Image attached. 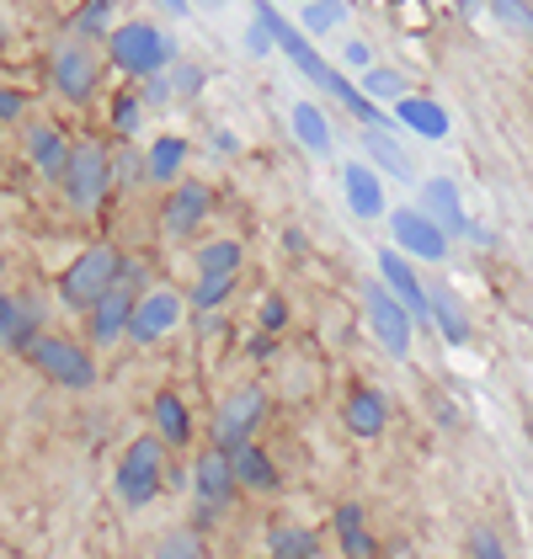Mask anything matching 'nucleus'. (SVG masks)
Wrapping results in <instances>:
<instances>
[{"label":"nucleus","instance_id":"41","mask_svg":"<svg viewBox=\"0 0 533 559\" xmlns=\"http://www.w3.org/2000/svg\"><path fill=\"white\" fill-rule=\"evenodd\" d=\"M470 555L475 559H507V549H501V538H496L490 527H475V533H470Z\"/></svg>","mask_w":533,"mask_h":559},{"label":"nucleus","instance_id":"34","mask_svg":"<svg viewBox=\"0 0 533 559\" xmlns=\"http://www.w3.org/2000/svg\"><path fill=\"white\" fill-rule=\"evenodd\" d=\"M107 123H112L118 139H133L139 123H144V96H139V91H118V96H112V107H107Z\"/></svg>","mask_w":533,"mask_h":559},{"label":"nucleus","instance_id":"40","mask_svg":"<svg viewBox=\"0 0 533 559\" xmlns=\"http://www.w3.org/2000/svg\"><path fill=\"white\" fill-rule=\"evenodd\" d=\"M27 107H33V96L22 86H0V123H22Z\"/></svg>","mask_w":533,"mask_h":559},{"label":"nucleus","instance_id":"19","mask_svg":"<svg viewBox=\"0 0 533 559\" xmlns=\"http://www.w3.org/2000/svg\"><path fill=\"white\" fill-rule=\"evenodd\" d=\"M342 427L353 431V437H384V427H390V400H384V389L374 384H353L347 394H342Z\"/></svg>","mask_w":533,"mask_h":559},{"label":"nucleus","instance_id":"42","mask_svg":"<svg viewBox=\"0 0 533 559\" xmlns=\"http://www.w3.org/2000/svg\"><path fill=\"white\" fill-rule=\"evenodd\" d=\"M272 33H266V22H257V16H251V33H246V53H251V59H266V53H272Z\"/></svg>","mask_w":533,"mask_h":559},{"label":"nucleus","instance_id":"30","mask_svg":"<svg viewBox=\"0 0 533 559\" xmlns=\"http://www.w3.org/2000/svg\"><path fill=\"white\" fill-rule=\"evenodd\" d=\"M427 294H433V325L443 331V342L448 346H464V342H470V309L453 299L448 288H427Z\"/></svg>","mask_w":533,"mask_h":559},{"label":"nucleus","instance_id":"12","mask_svg":"<svg viewBox=\"0 0 533 559\" xmlns=\"http://www.w3.org/2000/svg\"><path fill=\"white\" fill-rule=\"evenodd\" d=\"M181 314H187V294H177V288H144L139 304H133L129 342L133 346H161L166 336H177Z\"/></svg>","mask_w":533,"mask_h":559},{"label":"nucleus","instance_id":"28","mask_svg":"<svg viewBox=\"0 0 533 559\" xmlns=\"http://www.w3.org/2000/svg\"><path fill=\"white\" fill-rule=\"evenodd\" d=\"M240 277H224V272H198V283H187V309L198 314H220L224 304L235 299Z\"/></svg>","mask_w":533,"mask_h":559},{"label":"nucleus","instance_id":"26","mask_svg":"<svg viewBox=\"0 0 533 559\" xmlns=\"http://www.w3.org/2000/svg\"><path fill=\"white\" fill-rule=\"evenodd\" d=\"M363 155H368L374 171L390 176V181H416V166L405 160V150H400V139L390 129H363Z\"/></svg>","mask_w":533,"mask_h":559},{"label":"nucleus","instance_id":"50","mask_svg":"<svg viewBox=\"0 0 533 559\" xmlns=\"http://www.w3.org/2000/svg\"><path fill=\"white\" fill-rule=\"evenodd\" d=\"M299 5H310V0H299Z\"/></svg>","mask_w":533,"mask_h":559},{"label":"nucleus","instance_id":"45","mask_svg":"<svg viewBox=\"0 0 533 559\" xmlns=\"http://www.w3.org/2000/svg\"><path fill=\"white\" fill-rule=\"evenodd\" d=\"M214 150H224V155H235V150H240V139H235L229 129H220V133H214Z\"/></svg>","mask_w":533,"mask_h":559},{"label":"nucleus","instance_id":"36","mask_svg":"<svg viewBox=\"0 0 533 559\" xmlns=\"http://www.w3.org/2000/svg\"><path fill=\"white\" fill-rule=\"evenodd\" d=\"M150 559H203V538H198L192 527H177V533H166V538L155 544Z\"/></svg>","mask_w":533,"mask_h":559},{"label":"nucleus","instance_id":"2","mask_svg":"<svg viewBox=\"0 0 533 559\" xmlns=\"http://www.w3.org/2000/svg\"><path fill=\"white\" fill-rule=\"evenodd\" d=\"M112 150L102 139H75L70 144V160L59 176V192L70 203V214H96L107 198H112Z\"/></svg>","mask_w":533,"mask_h":559},{"label":"nucleus","instance_id":"15","mask_svg":"<svg viewBox=\"0 0 533 559\" xmlns=\"http://www.w3.org/2000/svg\"><path fill=\"white\" fill-rule=\"evenodd\" d=\"M44 325H48V309L38 294H5V304H0V352L27 357L33 342L44 336Z\"/></svg>","mask_w":533,"mask_h":559},{"label":"nucleus","instance_id":"13","mask_svg":"<svg viewBox=\"0 0 533 559\" xmlns=\"http://www.w3.org/2000/svg\"><path fill=\"white\" fill-rule=\"evenodd\" d=\"M390 240H395V251H405L411 261H443L448 257V229L433 214H422L416 203L390 209Z\"/></svg>","mask_w":533,"mask_h":559},{"label":"nucleus","instance_id":"22","mask_svg":"<svg viewBox=\"0 0 533 559\" xmlns=\"http://www.w3.org/2000/svg\"><path fill=\"white\" fill-rule=\"evenodd\" d=\"M395 123L400 129H411V133H422V139H448V129H453V118L443 112V102H433V96H400L395 107Z\"/></svg>","mask_w":533,"mask_h":559},{"label":"nucleus","instance_id":"27","mask_svg":"<svg viewBox=\"0 0 533 559\" xmlns=\"http://www.w3.org/2000/svg\"><path fill=\"white\" fill-rule=\"evenodd\" d=\"M112 27H118V0H81L75 5V16H70V38H112Z\"/></svg>","mask_w":533,"mask_h":559},{"label":"nucleus","instance_id":"24","mask_svg":"<svg viewBox=\"0 0 533 559\" xmlns=\"http://www.w3.org/2000/svg\"><path fill=\"white\" fill-rule=\"evenodd\" d=\"M229 469H235V485H240V490H277V485H283V474H277V464H272V453H266L262 442L229 448Z\"/></svg>","mask_w":533,"mask_h":559},{"label":"nucleus","instance_id":"47","mask_svg":"<svg viewBox=\"0 0 533 559\" xmlns=\"http://www.w3.org/2000/svg\"><path fill=\"white\" fill-rule=\"evenodd\" d=\"M203 5H214V11H220V5H224V0H203Z\"/></svg>","mask_w":533,"mask_h":559},{"label":"nucleus","instance_id":"7","mask_svg":"<svg viewBox=\"0 0 533 559\" xmlns=\"http://www.w3.org/2000/svg\"><path fill=\"white\" fill-rule=\"evenodd\" d=\"M27 362L44 373L48 384L75 389V394L96 384V357H91V346L75 342V336H59V331H44V336L33 342V352H27Z\"/></svg>","mask_w":533,"mask_h":559},{"label":"nucleus","instance_id":"25","mask_svg":"<svg viewBox=\"0 0 533 559\" xmlns=\"http://www.w3.org/2000/svg\"><path fill=\"white\" fill-rule=\"evenodd\" d=\"M150 421H155V437L166 448H187L192 442V411H187V400H181L177 389H161L150 400Z\"/></svg>","mask_w":533,"mask_h":559},{"label":"nucleus","instance_id":"14","mask_svg":"<svg viewBox=\"0 0 533 559\" xmlns=\"http://www.w3.org/2000/svg\"><path fill=\"white\" fill-rule=\"evenodd\" d=\"M379 277H384V288L411 309L416 331H427V325H433V294H427V283L416 277V261L405 257V251H395V246H379Z\"/></svg>","mask_w":533,"mask_h":559},{"label":"nucleus","instance_id":"31","mask_svg":"<svg viewBox=\"0 0 533 559\" xmlns=\"http://www.w3.org/2000/svg\"><path fill=\"white\" fill-rule=\"evenodd\" d=\"M192 266H198V272H224V277H240V266H246V246H240V240H198Z\"/></svg>","mask_w":533,"mask_h":559},{"label":"nucleus","instance_id":"21","mask_svg":"<svg viewBox=\"0 0 533 559\" xmlns=\"http://www.w3.org/2000/svg\"><path fill=\"white\" fill-rule=\"evenodd\" d=\"M288 133L299 139V150L315 155V160H325L336 150V129H331V118H325L320 102H294L288 107Z\"/></svg>","mask_w":533,"mask_h":559},{"label":"nucleus","instance_id":"39","mask_svg":"<svg viewBox=\"0 0 533 559\" xmlns=\"http://www.w3.org/2000/svg\"><path fill=\"white\" fill-rule=\"evenodd\" d=\"M257 325H262L266 336H283L288 331V299L283 294H266L262 309H257Z\"/></svg>","mask_w":533,"mask_h":559},{"label":"nucleus","instance_id":"8","mask_svg":"<svg viewBox=\"0 0 533 559\" xmlns=\"http://www.w3.org/2000/svg\"><path fill=\"white\" fill-rule=\"evenodd\" d=\"M257 22H266V33H272V44H277V53H288V64L310 81V86L331 91V81H336V64H325L320 53H315V38L305 33V27H294L272 0H257Z\"/></svg>","mask_w":533,"mask_h":559},{"label":"nucleus","instance_id":"9","mask_svg":"<svg viewBox=\"0 0 533 559\" xmlns=\"http://www.w3.org/2000/svg\"><path fill=\"white\" fill-rule=\"evenodd\" d=\"M266 389L262 384H235L229 394L220 400V411H214V431H209V442L214 448H240V442H257V427L266 421Z\"/></svg>","mask_w":533,"mask_h":559},{"label":"nucleus","instance_id":"38","mask_svg":"<svg viewBox=\"0 0 533 559\" xmlns=\"http://www.w3.org/2000/svg\"><path fill=\"white\" fill-rule=\"evenodd\" d=\"M112 181L118 187H133V181H144V155L123 144V150H112Z\"/></svg>","mask_w":533,"mask_h":559},{"label":"nucleus","instance_id":"23","mask_svg":"<svg viewBox=\"0 0 533 559\" xmlns=\"http://www.w3.org/2000/svg\"><path fill=\"white\" fill-rule=\"evenodd\" d=\"M187 155H192V144H187L181 133H161V139L144 150V181H150V187H177Z\"/></svg>","mask_w":533,"mask_h":559},{"label":"nucleus","instance_id":"11","mask_svg":"<svg viewBox=\"0 0 533 559\" xmlns=\"http://www.w3.org/2000/svg\"><path fill=\"white\" fill-rule=\"evenodd\" d=\"M209 214H214V187L181 176L177 187H166V198H161V235L166 240H192Z\"/></svg>","mask_w":533,"mask_h":559},{"label":"nucleus","instance_id":"29","mask_svg":"<svg viewBox=\"0 0 533 559\" xmlns=\"http://www.w3.org/2000/svg\"><path fill=\"white\" fill-rule=\"evenodd\" d=\"M336 544H342V555H347V559H374V555H379L374 533L363 527V507H357V501L336 507Z\"/></svg>","mask_w":533,"mask_h":559},{"label":"nucleus","instance_id":"48","mask_svg":"<svg viewBox=\"0 0 533 559\" xmlns=\"http://www.w3.org/2000/svg\"><path fill=\"white\" fill-rule=\"evenodd\" d=\"M0 272H5V251H0Z\"/></svg>","mask_w":533,"mask_h":559},{"label":"nucleus","instance_id":"6","mask_svg":"<svg viewBox=\"0 0 533 559\" xmlns=\"http://www.w3.org/2000/svg\"><path fill=\"white\" fill-rule=\"evenodd\" d=\"M166 490V442L150 431V437H133L118 459V501L123 507H150L155 496Z\"/></svg>","mask_w":533,"mask_h":559},{"label":"nucleus","instance_id":"33","mask_svg":"<svg viewBox=\"0 0 533 559\" xmlns=\"http://www.w3.org/2000/svg\"><path fill=\"white\" fill-rule=\"evenodd\" d=\"M266 555L272 559H320V538H315L310 527H272Z\"/></svg>","mask_w":533,"mask_h":559},{"label":"nucleus","instance_id":"46","mask_svg":"<svg viewBox=\"0 0 533 559\" xmlns=\"http://www.w3.org/2000/svg\"><path fill=\"white\" fill-rule=\"evenodd\" d=\"M161 5H166L171 16H187V11H192V0H161Z\"/></svg>","mask_w":533,"mask_h":559},{"label":"nucleus","instance_id":"44","mask_svg":"<svg viewBox=\"0 0 533 559\" xmlns=\"http://www.w3.org/2000/svg\"><path fill=\"white\" fill-rule=\"evenodd\" d=\"M171 86H177L181 96H192V91L203 86V70H198V64H181L177 75H171Z\"/></svg>","mask_w":533,"mask_h":559},{"label":"nucleus","instance_id":"18","mask_svg":"<svg viewBox=\"0 0 533 559\" xmlns=\"http://www.w3.org/2000/svg\"><path fill=\"white\" fill-rule=\"evenodd\" d=\"M416 209L438 218V224L448 229V240H464V235L475 229V224H470V209H464V192H459V181H453V176H427V181H422Z\"/></svg>","mask_w":533,"mask_h":559},{"label":"nucleus","instance_id":"20","mask_svg":"<svg viewBox=\"0 0 533 559\" xmlns=\"http://www.w3.org/2000/svg\"><path fill=\"white\" fill-rule=\"evenodd\" d=\"M342 198L357 218H390V198H384V176L368 160H347L342 166Z\"/></svg>","mask_w":533,"mask_h":559},{"label":"nucleus","instance_id":"4","mask_svg":"<svg viewBox=\"0 0 533 559\" xmlns=\"http://www.w3.org/2000/svg\"><path fill=\"white\" fill-rule=\"evenodd\" d=\"M144 283H150L144 261H123V277L86 309V342L91 346H118L123 336H129L133 304H139V294H144Z\"/></svg>","mask_w":533,"mask_h":559},{"label":"nucleus","instance_id":"17","mask_svg":"<svg viewBox=\"0 0 533 559\" xmlns=\"http://www.w3.org/2000/svg\"><path fill=\"white\" fill-rule=\"evenodd\" d=\"M235 469H229V453L224 448H203L198 453V464H192V496H198V507H209V512H224L229 501H235Z\"/></svg>","mask_w":533,"mask_h":559},{"label":"nucleus","instance_id":"5","mask_svg":"<svg viewBox=\"0 0 533 559\" xmlns=\"http://www.w3.org/2000/svg\"><path fill=\"white\" fill-rule=\"evenodd\" d=\"M48 86L70 107H91V96L102 86V53L86 38H59L48 53Z\"/></svg>","mask_w":533,"mask_h":559},{"label":"nucleus","instance_id":"43","mask_svg":"<svg viewBox=\"0 0 533 559\" xmlns=\"http://www.w3.org/2000/svg\"><path fill=\"white\" fill-rule=\"evenodd\" d=\"M342 59H347L353 70H374V48L363 44V38H353V44L342 48Z\"/></svg>","mask_w":533,"mask_h":559},{"label":"nucleus","instance_id":"1","mask_svg":"<svg viewBox=\"0 0 533 559\" xmlns=\"http://www.w3.org/2000/svg\"><path fill=\"white\" fill-rule=\"evenodd\" d=\"M107 64L123 70L129 81H150V75H166L177 64V38L155 22H118L112 38H107Z\"/></svg>","mask_w":533,"mask_h":559},{"label":"nucleus","instance_id":"16","mask_svg":"<svg viewBox=\"0 0 533 559\" xmlns=\"http://www.w3.org/2000/svg\"><path fill=\"white\" fill-rule=\"evenodd\" d=\"M70 144H75V139L59 129V123H44V118H33V123L22 129V155H27V166L44 176V181H59V176H64Z\"/></svg>","mask_w":533,"mask_h":559},{"label":"nucleus","instance_id":"37","mask_svg":"<svg viewBox=\"0 0 533 559\" xmlns=\"http://www.w3.org/2000/svg\"><path fill=\"white\" fill-rule=\"evenodd\" d=\"M486 5H490L496 22H507L512 33H523V38L533 44V5L529 0H486Z\"/></svg>","mask_w":533,"mask_h":559},{"label":"nucleus","instance_id":"3","mask_svg":"<svg viewBox=\"0 0 533 559\" xmlns=\"http://www.w3.org/2000/svg\"><path fill=\"white\" fill-rule=\"evenodd\" d=\"M123 261L129 257H123L118 246H86L81 257L59 272V304H64V309H75V314H86L91 304L123 277Z\"/></svg>","mask_w":533,"mask_h":559},{"label":"nucleus","instance_id":"32","mask_svg":"<svg viewBox=\"0 0 533 559\" xmlns=\"http://www.w3.org/2000/svg\"><path fill=\"white\" fill-rule=\"evenodd\" d=\"M347 16H353V5H347V0H310V5H299V27H305L310 38L342 33V27H347Z\"/></svg>","mask_w":533,"mask_h":559},{"label":"nucleus","instance_id":"49","mask_svg":"<svg viewBox=\"0 0 533 559\" xmlns=\"http://www.w3.org/2000/svg\"><path fill=\"white\" fill-rule=\"evenodd\" d=\"M0 304H5V288H0Z\"/></svg>","mask_w":533,"mask_h":559},{"label":"nucleus","instance_id":"35","mask_svg":"<svg viewBox=\"0 0 533 559\" xmlns=\"http://www.w3.org/2000/svg\"><path fill=\"white\" fill-rule=\"evenodd\" d=\"M363 96H368V102H390V107H395L400 96H411V91H405V81H400V70L374 64V70H363Z\"/></svg>","mask_w":533,"mask_h":559},{"label":"nucleus","instance_id":"10","mask_svg":"<svg viewBox=\"0 0 533 559\" xmlns=\"http://www.w3.org/2000/svg\"><path fill=\"white\" fill-rule=\"evenodd\" d=\"M363 309H368V331H374V342L384 346L390 357H411L416 320H411V309L384 288V277H363Z\"/></svg>","mask_w":533,"mask_h":559}]
</instances>
